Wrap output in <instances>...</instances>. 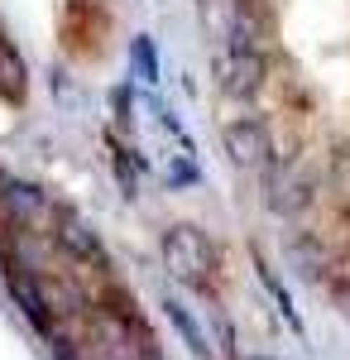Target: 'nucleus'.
<instances>
[{
	"instance_id": "f257e3e1",
	"label": "nucleus",
	"mask_w": 350,
	"mask_h": 360,
	"mask_svg": "<svg viewBox=\"0 0 350 360\" xmlns=\"http://www.w3.org/2000/svg\"><path fill=\"white\" fill-rule=\"evenodd\" d=\"M163 269L178 278V283H188V288H202L216 269V250L207 240V231H197V226H173L168 236H163Z\"/></svg>"
},
{
	"instance_id": "f03ea898",
	"label": "nucleus",
	"mask_w": 350,
	"mask_h": 360,
	"mask_svg": "<svg viewBox=\"0 0 350 360\" xmlns=\"http://www.w3.org/2000/svg\"><path fill=\"white\" fill-rule=\"evenodd\" d=\"M91 346L101 360H154V341L144 332V322L115 307L91 317Z\"/></svg>"
},
{
	"instance_id": "7ed1b4c3",
	"label": "nucleus",
	"mask_w": 350,
	"mask_h": 360,
	"mask_svg": "<svg viewBox=\"0 0 350 360\" xmlns=\"http://www.w3.org/2000/svg\"><path fill=\"white\" fill-rule=\"evenodd\" d=\"M226 154L240 168H264L273 159V139L259 120H235V125H226Z\"/></svg>"
},
{
	"instance_id": "20e7f679",
	"label": "nucleus",
	"mask_w": 350,
	"mask_h": 360,
	"mask_svg": "<svg viewBox=\"0 0 350 360\" xmlns=\"http://www.w3.org/2000/svg\"><path fill=\"white\" fill-rule=\"evenodd\" d=\"M58 245L67 259H77V264H91V269H106V250L96 240V231L72 217V212H58Z\"/></svg>"
},
{
	"instance_id": "39448f33",
	"label": "nucleus",
	"mask_w": 350,
	"mask_h": 360,
	"mask_svg": "<svg viewBox=\"0 0 350 360\" xmlns=\"http://www.w3.org/2000/svg\"><path fill=\"white\" fill-rule=\"evenodd\" d=\"M5 278H10V293H15V303L25 307V317L39 327V332H53V312H48V303H44V283H39V269L29 274L25 264H10L5 269Z\"/></svg>"
},
{
	"instance_id": "423d86ee",
	"label": "nucleus",
	"mask_w": 350,
	"mask_h": 360,
	"mask_svg": "<svg viewBox=\"0 0 350 360\" xmlns=\"http://www.w3.org/2000/svg\"><path fill=\"white\" fill-rule=\"evenodd\" d=\"M264 82V53H226L221 63V86L231 96H254Z\"/></svg>"
},
{
	"instance_id": "0eeeda50",
	"label": "nucleus",
	"mask_w": 350,
	"mask_h": 360,
	"mask_svg": "<svg viewBox=\"0 0 350 360\" xmlns=\"http://www.w3.org/2000/svg\"><path fill=\"white\" fill-rule=\"evenodd\" d=\"M259 39H264V20H259L254 0H235V10H231V53H259Z\"/></svg>"
},
{
	"instance_id": "6e6552de",
	"label": "nucleus",
	"mask_w": 350,
	"mask_h": 360,
	"mask_svg": "<svg viewBox=\"0 0 350 360\" xmlns=\"http://www.w3.org/2000/svg\"><path fill=\"white\" fill-rule=\"evenodd\" d=\"M29 96V72H25V58L15 53L10 39H0V101L20 106Z\"/></svg>"
},
{
	"instance_id": "1a4fd4ad",
	"label": "nucleus",
	"mask_w": 350,
	"mask_h": 360,
	"mask_svg": "<svg viewBox=\"0 0 350 360\" xmlns=\"http://www.w3.org/2000/svg\"><path fill=\"white\" fill-rule=\"evenodd\" d=\"M0 197H5L10 217H20V221H39V212H44V193L29 188V183H5Z\"/></svg>"
},
{
	"instance_id": "9d476101",
	"label": "nucleus",
	"mask_w": 350,
	"mask_h": 360,
	"mask_svg": "<svg viewBox=\"0 0 350 360\" xmlns=\"http://www.w3.org/2000/svg\"><path fill=\"white\" fill-rule=\"evenodd\" d=\"M302 202H307V188L297 183V173L283 168V173H273V178H269V207H273V212H297Z\"/></svg>"
},
{
	"instance_id": "9b49d317",
	"label": "nucleus",
	"mask_w": 350,
	"mask_h": 360,
	"mask_svg": "<svg viewBox=\"0 0 350 360\" xmlns=\"http://www.w3.org/2000/svg\"><path fill=\"white\" fill-rule=\"evenodd\" d=\"M163 312H168V322L183 332V341H188L197 356H207V351H212V346H207V336H202V327H197V317H188V307L178 303V298H168V303H163Z\"/></svg>"
},
{
	"instance_id": "f8f14e48",
	"label": "nucleus",
	"mask_w": 350,
	"mask_h": 360,
	"mask_svg": "<svg viewBox=\"0 0 350 360\" xmlns=\"http://www.w3.org/2000/svg\"><path fill=\"white\" fill-rule=\"evenodd\" d=\"M130 68H135L139 82H159V53H154V39L149 34H139L135 44H130Z\"/></svg>"
},
{
	"instance_id": "ddd939ff",
	"label": "nucleus",
	"mask_w": 350,
	"mask_h": 360,
	"mask_svg": "<svg viewBox=\"0 0 350 360\" xmlns=\"http://www.w3.org/2000/svg\"><path fill=\"white\" fill-rule=\"evenodd\" d=\"M264 288H269L273 293V303H278V312H283V322H288V327H293V332H302V322H297V312H293V303H288V293H283V283H278V278L269 274V269H264Z\"/></svg>"
},
{
	"instance_id": "4468645a",
	"label": "nucleus",
	"mask_w": 350,
	"mask_h": 360,
	"mask_svg": "<svg viewBox=\"0 0 350 360\" xmlns=\"http://www.w3.org/2000/svg\"><path fill=\"white\" fill-rule=\"evenodd\" d=\"M336 298H341V307H346V317H350V278L341 283V293H336Z\"/></svg>"
}]
</instances>
